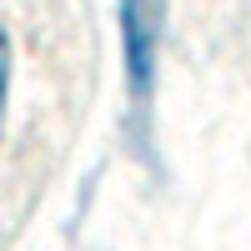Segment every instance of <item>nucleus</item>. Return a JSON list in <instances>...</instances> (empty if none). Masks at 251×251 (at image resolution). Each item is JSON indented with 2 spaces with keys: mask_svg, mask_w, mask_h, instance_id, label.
<instances>
[{
  "mask_svg": "<svg viewBox=\"0 0 251 251\" xmlns=\"http://www.w3.org/2000/svg\"><path fill=\"white\" fill-rule=\"evenodd\" d=\"M121 60H126V111H131L136 146L151 141V106L161 75V40H166V0H121Z\"/></svg>",
  "mask_w": 251,
  "mask_h": 251,
  "instance_id": "1",
  "label": "nucleus"
},
{
  "mask_svg": "<svg viewBox=\"0 0 251 251\" xmlns=\"http://www.w3.org/2000/svg\"><path fill=\"white\" fill-rule=\"evenodd\" d=\"M5 106H10V35L0 25V131H5Z\"/></svg>",
  "mask_w": 251,
  "mask_h": 251,
  "instance_id": "2",
  "label": "nucleus"
}]
</instances>
